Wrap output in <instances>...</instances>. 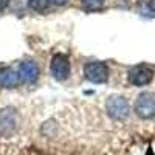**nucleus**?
<instances>
[{
	"instance_id": "obj_1",
	"label": "nucleus",
	"mask_w": 155,
	"mask_h": 155,
	"mask_svg": "<svg viewBox=\"0 0 155 155\" xmlns=\"http://www.w3.org/2000/svg\"><path fill=\"white\" fill-rule=\"evenodd\" d=\"M135 112L140 118L150 120L155 116V95L150 92H143L138 95L135 102Z\"/></svg>"
},
{
	"instance_id": "obj_2",
	"label": "nucleus",
	"mask_w": 155,
	"mask_h": 155,
	"mask_svg": "<svg viewBox=\"0 0 155 155\" xmlns=\"http://www.w3.org/2000/svg\"><path fill=\"white\" fill-rule=\"evenodd\" d=\"M85 78L93 84H104L109 79V68L104 62H88L84 65Z\"/></svg>"
},
{
	"instance_id": "obj_3",
	"label": "nucleus",
	"mask_w": 155,
	"mask_h": 155,
	"mask_svg": "<svg viewBox=\"0 0 155 155\" xmlns=\"http://www.w3.org/2000/svg\"><path fill=\"white\" fill-rule=\"evenodd\" d=\"M107 112L112 116L113 120H124L127 118L129 112H130V107H129V102L126 98L118 96V95H113L107 99Z\"/></svg>"
},
{
	"instance_id": "obj_4",
	"label": "nucleus",
	"mask_w": 155,
	"mask_h": 155,
	"mask_svg": "<svg viewBox=\"0 0 155 155\" xmlns=\"http://www.w3.org/2000/svg\"><path fill=\"white\" fill-rule=\"evenodd\" d=\"M51 74L58 81H65L70 74V59L65 54H54L50 65Z\"/></svg>"
},
{
	"instance_id": "obj_5",
	"label": "nucleus",
	"mask_w": 155,
	"mask_h": 155,
	"mask_svg": "<svg viewBox=\"0 0 155 155\" xmlns=\"http://www.w3.org/2000/svg\"><path fill=\"white\" fill-rule=\"evenodd\" d=\"M17 129V113L14 109L6 107L0 112V135L8 137L12 135Z\"/></svg>"
},
{
	"instance_id": "obj_6",
	"label": "nucleus",
	"mask_w": 155,
	"mask_h": 155,
	"mask_svg": "<svg viewBox=\"0 0 155 155\" xmlns=\"http://www.w3.org/2000/svg\"><path fill=\"white\" fill-rule=\"evenodd\" d=\"M152 78H153V71L146 65H137L129 71V81L137 87L147 85L152 81Z\"/></svg>"
},
{
	"instance_id": "obj_7",
	"label": "nucleus",
	"mask_w": 155,
	"mask_h": 155,
	"mask_svg": "<svg viewBox=\"0 0 155 155\" xmlns=\"http://www.w3.org/2000/svg\"><path fill=\"white\" fill-rule=\"evenodd\" d=\"M19 76H20L22 82H27V84L36 82L37 78H39V67H37V64L33 62V61L22 62L20 67H19Z\"/></svg>"
},
{
	"instance_id": "obj_8",
	"label": "nucleus",
	"mask_w": 155,
	"mask_h": 155,
	"mask_svg": "<svg viewBox=\"0 0 155 155\" xmlns=\"http://www.w3.org/2000/svg\"><path fill=\"white\" fill-rule=\"evenodd\" d=\"M20 82V76L14 68H2L0 70V85L2 87H16Z\"/></svg>"
},
{
	"instance_id": "obj_9",
	"label": "nucleus",
	"mask_w": 155,
	"mask_h": 155,
	"mask_svg": "<svg viewBox=\"0 0 155 155\" xmlns=\"http://www.w3.org/2000/svg\"><path fill=\"white\" fill-rule=\"evenodd\" d=\"M82 5L87 11H96V9L102 8L104 0H82Z\"/></svg>"
},
{
	"instance_id": "obj_10",
	"label": "nucleus",
	"mask_w": 155,
	"mask_h": 155,
	"mask_svg": "<svg viewBox=\"0 0 155 155\" xmlns=\"http://www.w3.org/2000/svg\"><path fill=\"white\" fill-rule=\"evenodd\" d=\"M28 5L34 11H44L48 5V0H28Z\"/></svg>"
},
{
	"instance_id": "obj_11",
	"label": "nucleus",
	"mask_w": 155,
	"mask_h": 155,
	"mask_svg": "<svg viewBox=\"0 0 155 155\" xmlns=\"http://www.w3.org/2000/svg\"><path fill=\"white\" fill-rule=\"evenodd\" d=\"M48 2H51V3H54V5H65L68 0H48Z\"/></svg>"
},
{
	"instance_id": "obj_12",
	"label": "nucleus",
	"mask_w": 155,
	"mask_h": 155,
	"mask_svg": "<svg viewBox=\"0 0 155 155\" xmlns=\"http://www.w3.org/2000/svg\"><path fill=\"white\" fill-rule=\"evenodd\" d=\"M8 3H9V0H0V11H3L8 6Z\"/></svg>"
}]
</instances>
